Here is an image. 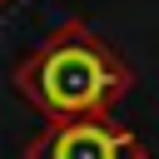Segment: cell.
I'll return each mask as SVG.
<instances>
[{
    "instance_id": "obj_2",
    "label": "cell",
    "mask_w": 159,
    "mask_h": 159,
    "mask_svg": "<svg viewBox=\"0 0 159 159\" xmlns=\"http://www.w3.org/2000/svg\"><path fill=\"white\" fill-rule=\"evenodd\" d=\"M25 159H149V149L139 134H129L104 114V119H50L30 139Z\"/></svg>"
},
{
    "instance_id": "obj_1",
    "label": "cell",
    "mask_w": 159,
    "mask_h": 159,
    "mask_svg": "<svg viewBox=\"0 0 159 159\" xmlns=\"http://www.w3.org/2000/svg\"><path fill=\"white\" fill-rule=\"evenodd\" d=\"M15 89L45 119H104L129 94V70L99 30L70 20L15 65Z\"/></svg>"
}]
</instances>
